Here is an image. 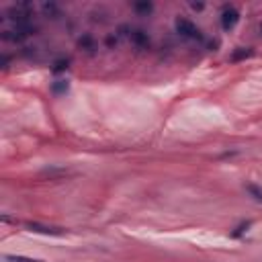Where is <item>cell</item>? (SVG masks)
<instances>
[{
	"label": "cell",
	"instance_id": "cell-1",
	"mask_svg": "<svg viewBox=\"0 0 262 262\" xmlns=\"http://www.w3.org/2000/svg\"><path fill=\"white\" fill-rule=\"evenodd\" d=\"M176 31H178L182 37H187V39L203 41V33H201V29H199L195 23H191L189 18H176Z\"/></svg>",
	"mask_w": 262,
	"mask_h": 262
},
{
	"label": "cell",
	"instance_id": "cell-2",
	"mask_svg": "<svg viewBox=\"0 0 262 262\" xmlns=\"http://www.w3.org/2000/svg\"><path fill=\"white\" fill-rule=\"evenodd\" d=\"M240 21V13L236 11L234 6H226L221 13V27L226 29V31H229V29H234Z\"/></svg>",
	"mask_w": 262,
	"mask_h": 262
},
{
	"label": "cell",
	"instance_id": "cell-3",
	"mask_svg": "<svg viewBox=\"0 0 262 262\" xmlns=\"http://www.w3.org/2000/svg\"><path fill=\"white\" fill-rule=\"evenodd\" d=\"M25 227L29 231H37V234H45V236H64V229L62 227H52V226H43V223H37V221H29L25 223Z\"/></svg>",
	"mask_w": 262,
	"mask_h": 262
},
{
	"label": "cell",
	"instance_id": "cell-4",
	"mask_svg": "<svg viewBox=\"0 0 262 262\" xmlns=\"http://www.w3.org/2000/svg\"><path fill=\"white\" fill-rule=\"evenodd\" d=\"M129 39H131L135 45H140V47H143V45L150 43L148 33H143L141 29H131V31H129Z\"/></svg>",
	"mask_w": 262,
	"mask_h": 262
},
{
	"label": "cell",
	"instance_id": "cell-5",
	"mask_svg": "<svg viewBox=\"0 0 262 262\" xmlns=\"http://www.w3.org/2000/svg\"><path fill=\"white\" fill-rule=\"evenodd\" d=\"M252 55V50L250 47H240V50H236L234 53H231V62H240V60H246V57Z\"/></svg>",
	"mask_w": 262,
	"mask_h": 262
},
{
	"label": "cell",
	"instance_id": "cell-6",
	"mask_svg": "<svg viewBox=\"0 0 262 262\" xmlns=\"http://www.w3.org/2000/svg\"><path fill=\"white\" fill-rule=\"evenodd\" d=\"M68 88H70L68 80H57V82L52 84V90H53L55 94H64V92H68Z\"/></svg>",
	"mask_w": 262,
	"mask_h": 262
},
{
	"label": "cell",
	"instance_id": "cell-7",
	"mask_svg": "<svg viewBox=\"0 0 262 262\" xmlns=\"http://www.w3.org/2000/svg\"><path fill=\"white\" fill-rule=\"evenodd\" d=\"M246 191H248V195H250L252 199H256L258 203H262V189H260V187H256V184H248Z\"/></svg>",
	"mask_w": 262,
	"mask_h": 262
},
{
	"label": "cell",
	"instance_id": "cell-8",
	"mask_svg": "<svg viewBox=\"0 0 262 262\" xmlns=\"http://www.w3.org/2000/svg\"><path fill=\"white\" fill-rule=\"evenodd\" d=\"M4 262H43V260H37V258H27V256H11L6 254Z\"/></svg>",
	"mask_w": 262,
	"mask_h": 262
},
{
	"label": "cell",
	"instance_id": "cell-9",
	"mask_svg": "<svg viewBox=\"0 0 262 262\" xmlns=\"http://www.w3.org/2000/svg\"><path fill=\"white\" fill-rule=\"evenodd\" d=\"M78 43H80L82 50H86V52H92V50H94V41H92V37H90V35H84Z\"/></svg>",
	"mask_w": 262,
	"mask_h": 262
},
{
	"label": "cell",
	"instance_id": "cell-10",
	"mask_svg": "<svg viewBox=\"0 0 262 262\" xmlns=\"http://www.w3.org/2000/svg\"><path fill=\"white\" fill-rule=\"evenodd\" d=\"M68 64H70V60H57V62L53 64V68H52V72H53V74H60V72L68 70Z\"/></svg>",
	"mask_w": 262,
	"mask_h": 262
},
{
	"label": "cell",
	"instance_id": "cell-11",
	"mask_svg": "<svg viewBox=\"0 0 262 262\" xmlns=\"http://www.w3.org/2000/svg\"><path fill=\"white\" fill-rule=\"evenodd\" d=\"M43 11H45V15H52V18H57V17H60V11H57V6H55L53 2L43 4Z\"/></svg>",
	"mask_w": 262,
	"mask_h": 262
},
{
	"label": "cell",
	"instance_id": "cell-12",
	"mask_svg": "<svg viewBox=\"0 0 262 262\" xmlns=\"http://www.w3.org/2000/svg\"><path fill=\"white\" fill-rule=\"evenodd\" d=\"M135 8H138L140 13H150L152 11V2H138V4H135Z\"/></svg>",
	"mask_w": 262,
	"mask_h": 262
},
{
	"label": "cell",
	"instance_id": "cell-13",
	"mask_svg": "<svg viewBox=\"0 0 262 262\" xmlns=\"http://www.w3.org/2000/svg\"><path fill=\"white\" fill-rule=\"evenodd\" d=\"M203 6H205V4H201V2H199V4H197V2L192 4V8H195V11H203Z\"/></svg>",
	"mask_w": 262,
	"mask_h": 262
},
{
	"label": "cell",
	"instance_id": "cell-14",
	"mask_svg": "<svg viewBox=\"0 0 262 262\" xmlns=\"http://www.w3.org/2000/svg\"><path fill=\"white\" fill-rule=\"evenodd\" d=\"M260 35H262V23H260Z\"/></svg>",
	"mask_w": 262,
	"mask_h": 262
}]
</instances>
